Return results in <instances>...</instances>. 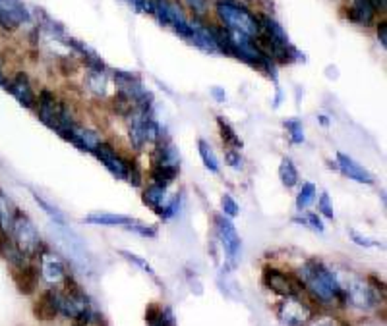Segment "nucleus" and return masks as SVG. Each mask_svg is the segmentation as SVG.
<instances>
[{
	"instance_id": "nucleus-37",
	"label": "nucleus",
	"mask_w": 387,
	"mask_h": 326,
	"mask_svg": "<svg viewBox=\"0 0 387 326\" xmlns=\"http://www.w3.org/2000/svg\"><path fill=\"white\" fill-rule=\"evenodd\" d=\"M221 208H223V215L229 218H236L238 217V213H240V208H238V203L232 199L231 195H223L221 197Z\"/></svg>"
},
{
	"instance_id": "nucleus-12",
	"label": "nucleus",
	"mask_w": 387,
	"mask_h": 326,
	"mask_svg": "<svg viewBox=\"0 0 387 326\" xmlns=\"http://www.w3.org/2000/svg\"><path fill=\"white\" fill-rule=\"evenodd\" d=\"M39 262H41V276L47 284L51 286H60L64 284L68 276L66 264L62 261V257L51 249H45L41 255H39Z\"/></svg>"
},
{
	"instance_id": "nucleus-14",
	"label": "nucleus",
	"mask_w": 387,
	"mask_h": 326,
	"mask_svg": "<svg viewBox=\"0 0 387 326\" xmlns=\"http://www.w3.org/2000/svg\"><path fill=\"white\" fill-rule=\"evenodd\" d=\"M4 89H6L22 107H25V109H35L37 95H35L34 87H32L29 76H27L25 72H18V74H14L10 79H6Z\"/></svg>"
},
{
	"instance_id": "nucleus-40",
	"label": "nucleus",
	"mask_w": 387,
	"mask_h": 326,
	"mask_svg": "<svg viewBox=\"0 0 387 326\" xmlns=\"http://www.w3.org/2000/svg\"><path fill=\"white\" fill-rule=\"evenodd\" d=\"M126 180L134 185V187H140L142 182H144V176H142V170L138 168L136 163H128V172H126Z\"/></svg>"
},
{
	"instance_id": "nucleus-46",
	"label": "nucleus",
	"mask_w": 387,
	"mask_h": 326,
	"mask_svg": "<svg viewBox=\"0 0 387 326\" xmlns=\"http://www.w3.org/2000/svg\"><path fill=\"white\" fill-rule=\"evenodd\" d=\"M368 2L376 8V12H386L387 0H368Z\"/></svg>"
},
{
	"instance_id": "nucleus-19",
	"label": "nucleus",
	"mask_w": 387,
	"mask_h": 326,
	"mask_svg": "<svg viewBox=\"0 0 387 326\" xmlns=\"http://www.w3.org/2000/svg\"><path fill=\"white\" fill-rule=\"evenodd\" d=\"M12 274H14V280H16V286L22 294L29 295L34 294L37 290V282H39V272L35 269L32 262L23 264V267H18V269H12Z\"/></svg>"
},
{
	"instance_id": "nucleus-10",
	"label": "nucleus",
	"mask_w": 387,
	"mask_h": 326,
	"mask_svg": "<svg viewBox=\"0 0 387 326\" xmlns=\"http://www.w3.org/2000/svg\"><path fill=\"white\" fill-rule=\"evenodd\" d=\"M264 284L273 294L281 295V297H299L300 292L304 290L299 278L279 271V269H271V267L264 269Z\"/></svg>"
},
{
	"instance_id": "nucleus-33",
	"label": "nucleus",
	"mask_w": 387,
	"mask_h": 326,
	"mask_svg": "<svg viewBox=\"0 0 387 326\" xmlns=\"http://www.w3.org/2000/svg\"><path fill=\"white\" fill-rule=\"evenodd\" d=\"M184 4L188 6V10L196 16V18H203L210 12L211 0H184Z\"/></svg>"
},
{
	"instance_id": "nucleus-25",
	"label": "nucleus",
	"mask_w": 387,
	"mask_h": 326,
	"mask_svg": "<svg viewBox=\"0 0 387 326\" xmlns=\"http://www.w3.org/2000/svg\"><path fill=\"white\" fill-rule=\"evenodd\" d=\"M279 180H281V184L285 185L287 189H292V187L299 185V170H297V166H295V163L288 157L281 159V164H279Z\"/></svg>"
},
{
	"instance_id": "nucleus-31",
	"label": "nucleus",
	"mask_w": 387,
	"mask_h": 326,
	"mask_svg": "<svg viewBox=\"0 0 387 326\" xmlns=\"http://www.w3.org/2000/svg\"><path fill=\"white\" fill-rule=\"evenodd\" d=\"M285 130L288 133V139L292 145H302L304 143V128H302V124H300V120L297 118H290V120H285Z\"/></svg>"
},
{
	"instance_id": "nucleus-7",
	"label": "nucleus",
	"mask_w": 387,
	"mask_h": 326,
	"mask_svg": "<svg viewBox=\"0 0 387 326\" xmlns=\"http://www.w3.org/2000/svg\"><path fill=\"white\" fill-rule=\"evenodd\" d=\"M51 234H53L56 247L62 251L68 259L74 262L76 267H79L82 271H88L91 262H89L88 251H86V245L82 243V239L77 238L76 234L68 232V230L64 228V226H60V224L53 226V228H51Z\"/></svg>"
},
{
	"instance_id": "nucleus-13",
	"label": "nucleus",
	"mask_w": 387,
	"mask_h": 326,
	"mask_svg": "<svg viewBox=\"0 0 387 326\" xmlns=\"http://www.w3.org/2000/svg\"><path fill=\"white\" fill-rule=\"evenodd\" d=\"M58 135L64 137L68 143H72V145L77 147V149L88 152H95L97 151V147L103 143V139H101V135L97 131L91 130V128L77 126V124H72L70 128H66L64 131H60Z\"/></svg>"
},
{
	"instance_id": "nucleus-36",
	"label": "nucleus",
	"mask_w": 387,
	"mask_h": 326,
	"mask_svg": "<svg viewBox=\"0 0 387 326\" xmlns=\"http://www.w3.org/2000/svg\"><path fill=\"white\" fill-rule=\"evenodd\" d=\"M295 222H300V224H304V226H310L312 230H316V232H320L323 234V222H321V218L316 215V213H306L302 218H295Z\"/></svg>"
},
{
	"instance_id": "nucleus-41",
	"label": "nucleus",
	"mask_w": 387,
	"mask_h": 326,
	"mask_svg": "<svg viewBox=\"0 0 387 326\" xmlns=\"http://www.w3.org/2000/svg\"><path fill=\"white\" fill-rule=\"evenodd\" d=\"M318 210H320L321 215L325 218H329L333 220L335 218V213H333V207H332V199L327 193H321L320 195V201H318Z\"/></svg>"
},
{
	"instance_id": "nucleus-20",
	"label": "nucleus",
	"mask_w": 387,
	"mask_h": 326,
	"mask_svg": "<svg viewBox=\"0 0 387 326\" xmlns=\"http://www.w3.org/2000/svg\"><path fill=\"white\" fill-rule=\"evenodd\" d=\"M151 164H161V166H180V152L171 141H159L155 145V151L151 154Z\"/></svg>"
},
{
	"instance_id": "nucleus-8",
	"label": "nucleus",
	"mask_w": 387,
	"mask_h": 326,
	"mask_svg": "<svg viewBox=\"0 0 387 326\" xmlns=\"http://www.w3.org/2000/svg\"><path fill=\"white\" fill-rule=\"evenodd\" d=\"M213 224H215V234H217V239L221 241L227 259L232 267H236V262L240 259V253H242V239L234 228L232 220L225 215H215Z\"/></svg>"
},
{
	"instance_id": "nucleus-6",
	"label": "nucleus",
	"mask_w": 387,
	"mask_h": 326,
	"mask_svg": "<svg viewBox=\"0 0 387 326\" xmlns=\"http://www.w3.org/2000/svg\"><path fill=\"white\" fill-rule=\"evenodd\" d=\"M343 290L345 295H347V301H351V305L360 309V311H370L382 301V295H379V290L376 286L364 280V278H360V276H351Z\"/></svg>"
},
{
	"instance_id": "nucleus-26",
	"label": "nucleus",
	"mask_w": 387,
	"mask_h": 326,
	"mask_svg": "<svg viewBox=\"0 0 387 326\" xmlns=\"http://www.w3.org/2000/svg\"><path fill=\"white\" fill-rule=\"evenodd\" d=\"M217 126H219V133H221L223 143H225L229 149H242V139L238 137V133L232 128L229 120L219 116V118H217Z\"/></svg>"
},
{
	"instance_id": "nucleus-44",
	"label": "nucleus",
	"mask_w": 387,
	"mask_h": 326,
	"mask_svg": "<svg viewBox=\"0 0 387 326\" xmlns=\"http://www.w3.org/2000/svg\"><path fill=\"white\" fill-rule=\"evenodd\" d=\"M377 41H379L382 46L386 49L387 46V22L386 20L377 22Z\"/></svg>"
},
{
	"instance_id": "nucleus-15",
	"label": "nucleus",
	"mask_w": 387,
	"mask_h": 326,
	"mask_svg": "<svg viewBox=\"0 0 387 326\" xmlns=\"http://www.w3.org/2000/svg\"><path fill=\"white\" fill-rule=\"evenodd\" d=\"M97 159H99L101 163L105 164V168L111 172L114 178H118V180H126V172H128V161H124L118 152L112 149V145L109 143H101L99 147H97V151L93 152Z\"/></svg>"
},
{
	"instance_id": "nucleus-28",
	"label": "nucleus",
	"mask_w": 387,
	"mask_h": 326,
	"mask_svg": "<svg viewBox=\"0 0 387 326\" xmlns=\"http://www.w3.org/2000/svg\"><path fill=\"white\" fill-rule=\"evenodd\" d=\"M198 151H199V157H201V163H203V166H205L210 172H213V174H219L221 166H219V161H217L215 151L211 149L210 143L205 141V139H199Z\"/></svg>"
},
{
	"instance_id": "nucleus-9",
	"label": "nucleus",
	"mask_w": 387,
	"mask_h": 326,
	"mask_svg": "<svg viewBox=\"0 0 387 326\" xmlns=\"http://www.w3.org/2000/svg\"><path fill=\"white\" fill-rule=\"evenodd\" d=\"M29 22H32V14L22 0H0V29L2 31H18Z\"/></svg>"
},
{
	"instance_id": "nucleus-2",
	"label": "nucleus",
	"mask_w": 387,
	"mask_h": 326,
	"mask_svg": "<svg viewBox=\"0 0 387 326\" xmlns=\"http://www.w3.org/2000/svg\"><path fill=\"white\" fill-rule=\"evenodd\" d=\"M215 16L227 31L244 33L248 37H258L260 23L258 14L234 0H217L215 2Z\"/></svg>"
},
{
	"instance_id": "nucleus-32",
	"label": "nucleus",
	"mask_w": 387,
	"mask_h": 326,
	"mask_svg": "<svg viewBox=\"0 0 387 326\" xmlns=\"http://www.w3.org/2000/svg\"><path fill=\"white\" fill-rule=\"evenodd\" d=\"M34 199H35V203H37L39 207L43 208L45 213H47L49 217L53 218L56 224H60V226H64V224H66V220H64V213H62L60 208L55 207V205H51V203H47L43 197H39L37 193H34Z\"/></svg>"
},
{
	"instance_id": "nucleus-1",
	"label": "nucleus",
	"mask_w": 387,
	"mask_h": 326,
	"mask_svg": "<svg viewBox=\"0 0 387 326\" xmlns=\"http://www.w3.org/2000/svg\"><path fill=\"white\" fill-rule=\"evenodd\" d=\"M299 280L308 294L320 303L347 301V295L337 274L318 259L308 261L299 272Z\"/></svg>"
},
{
	"instance_id": "nucleus-16",
	"label": "nucleus",
	"mask_w": 387,
	"mask_h": 326,
	"mask_svg": "<svg viewBox=\"0 0 387 326\" xmlns=\"http://www.w3.org/2000/svg\"><path fill=\"white\" fill-rule=\"evenodd\" d=\"M34 313L39 321H55L60 315V290H47L39 295Z\"/></svg>"
},
{
	"instance_id": "nucleus-18",
	"label": "nucleus",
	"mask_w": 387,
	"mask_h": 326,
	"mask_svg": "<svg viewBox=\"0 0 387 326\" xmlns=\"http://www.w3.org/2000/svg\"><path fill=\"white\" fill-rule=\"evenodd\" d=\"M376 8H374L368 0H353V2L347 6V20L356 23V25L370 27L372 23L376 22Z\"/></svg>"
},
{
	"instance_id": "nucleus-42",
	"label": "nucleus",
	"mask_w": 387,
	"mask_h": 326,
	"mask_svg": "<svg viewBox=\"0 0 387 326\" xmlns=\"http://www.w3.org/2000/svg\"><path fill=\"white\" fill-rule=\"evenodd\" d=\"M128 2L132 4L134 10L147 12V14L153 12V0H128Z\"/></svg>"
},
{
	"instance_id": "nucleus-35",
	"label": "nucleus",
	"mask_w": 387,
	"mask_h": 326,
	"mask_svg": "<svg viewBox=\"0 0 387 326\" xmlns=\"http://www.w3.org/2000/svg\"><path fill=\"white\" fill-rule=\"evenodd\" d=\"M121 255L128 262H132L134 267H138L140 271H144V272H147V274H151V276H155V272H153V269H151V264L145 261V259H142V257H138V255H134V253H130V251H121Z\"/></svg>"
},
{
	"instance_id": "nucleus-3",
	"label": "nucleus",
	"mask_w": 387,
	"mask_h": 326,
	"mask_svg": "<svg viewBox=\"0 0 387 326\" xmlns=\"http://www.w3.org/2000/svg\"><path fill=\"white\" fill-rule=\"evenodd\" d=\"M35 112H37V118L41 120L47 128H51L56 133H60V131L70 128L72 124H76L74 116H72V110L68 109L66 103L58 100L55 93L49 91V89H43L37 95Z\"/></svg>"
},
{
	"instance_id": "nucleus-47",
	"label": "nucleus",
	"mask_w": 387,
	"mask_h": 326,
	"mask_svg": "<svg viewBox=\"0 0 387 326\" xmlns=\"http://www.w3.org/2000/svg\"><path fill=\"white\" fill-rule=\"evenodd\" d=\"M211 91H213V93H215V95H219V97H215L217 98V100H219V103H225V100H227V93H225V91H221V89H211Z\"/></svg>"
},
{
	"instance_id": "nucleus-21",
	"label": "nucleus",
	"mask_w": 387,
	"mask_h": 326,
	"mask_svg": "<svg viewBox=\"0 0 387 326\" xmlns=\"http://www.w3.org/2000/svg\"><path fill=\"white\" fill-rule=\"evenodd\" d=\"M145 321H147V326H177V318L173 315V309L161 307L157 303H151L147 307Z\"/></svg>"
},
{
	"instance_id": "nucleus-45",
	"label": "nucleus",
	"mask_w": 387,
	"mask_h": 326,
	"mask_svg": "<svg viewBox=\"0 0 387 326\" xmlns=\"http://www.w3.org/2000/svg\"><path fill=\"white\" fill-rule=\"evenodd\" d=\"M314 326H343L341 321H335L332 316H321L320 321H316V325Z\"/></svg>"
},
{
	"instance_id": "nucleus-27",
	"label": "nucleus",
	"mask_w": 387,
	"mask_h": 326,
	"mask_svg": "<svg viewBox=\"0 0 387 326\" xmlns=\"http://www.w3.org/2000/svg\"><path fill=\"white\" fill-rule=\"evenodd\" d=\"M149 176H151V182H153V184L166 185V187H168V184H173L178 178V168L161 166V164H151Z\"/></svg>"
},
{
	"instance_id": "nucleus-34",
	"label": "nucleus",
	"mask_w": 387,
	"mask_h": 326,
	"mask_svg": "<svg viewBox=\"0 0 387 326\" xmlns=\"http://www.w3.org/2000/svg\"><path fill=\"white\" fill-rule=\"evenodd\" d=\"M178 207H180V199L173 197V199H166V203L161 207V210L157 213L163 220H171L178 215Z\"/></svg>"
},
{
	"instance_id": "nucleus-38",
	"label": "nucleus",
	"mask_w": 387,
	"mask_h": 326,
	"mask_svg": "<svg viewBox=\"0 0 387 326\" xmlns=\"http://www.w3.org/2000/svg\"><path fill=\"white\" fill-rule=\"evenodd\" d=\"M225 163L229 164L231 168H234V170H242L244 168L242 154H240L238 149H227L225 151Z\"/></svg>"
},
{
	"instance_id": "nucleus-23",
	"label": "nucleus",
	"mask_w": 387,
	"mask_h": 326,
	"mask_svg": "<svg viewBox=\"0 0 387 326\" xmlns=\"http://www.w3.org/2000/svg\"><path fill=\"white\" fill-rule=\"evenodd\" d=\"M142 199H144L145 207H149L155 213H159L161 207L166 203L168 199V193H166V185H159V184H149L142 191Z\"/></svg>"
},
{
	"instance_id": "nucleus-29",
	"label": "nucleus",
	"mask_w": 387,
	"mask_h": 326,
	"mask_svg": "<svg viewBox=\"0 0 387 326\" xmlns=\"http://www.w3.org/2000/svg\"><path fill=\"white\" fill-rule=\"evenodd\" d=\"M316 195H318V187L312 184V182H302L299 195H297V208L299 210H306L310 205H314Z\"/></svg>"
},
{
	"instance_id": "nucleus-4",
	"label": "nucleus",
	"mask_w": 387,
	"mask_h": 326,
	"mask_svg": "<svg viewBox=\"0 0 387 326\" xmlns=\"http://www.w3.org/2000/svg\"><path fill=\"white\" fill-rule=\"evenodd\" d=\"M10 238L14 239L16 247L22 251L25 257H39L47 247H45L43 239L39 230L32 222V218L27 217L25 213L18 210L16 218H14V224H12Z\"/></svg>"
},
{
	"instance_id": "nucleus-17",
	"label": "nucleus",
	"mask_w": 387,
	"mask_h": 326,
	"mask_svg": "<svg viewBox=\"0 0 387 326\" xmlns=\"http://www.w3.org/2000/svg\"><path fill=\"white\" fill-rule=\"evenodd\" d=\"M337 168H339L347 178H351V180L358 182V184H374V176L370 174L364 166H360L354 159H351L349 154H345V152H337Z\"/></svg>"
},
{
	"instance_id": "nucleus-50",
	"label": "nucleus",
	"mask_w": 387,
	"mask_h": 326,
	"mask_svg": "<svg viewBox=\"0 0 387 326\" xmlns=\"http://www.w3.org/2000/svg\"><path fill=\"white\" fill-rule=\"evenodd\" d=\"M246 2H252V0H246Z\"/></svg>"
},
{
	"instance_id": "nucleus-5",
	"label": "nucleus",
	"mask_w": 387,
	"mask_h": 326,
	"mask_svg": "<svg viewBox=\"0 0 387 326\" xmlns=\"http://www.w3.org/2000/svg\"><path fill=\"white\" fill-rule=\"evenodd\" d=\"M64 284H66V288L60 290V313L76 323L88 325L93 315L88 294L70 276H66Z\"/></svg>"
},
{
	"instance_id": "nucleus-30",
	"label": "nucleus",
	"mask_w": 387,
	"mask_h": 326,
	"mask_svg": "<svg viewBox=\"0 0 387 326\" xmlns=\"http://www.w3.org/2000/svg\"><path fill=\"white\" fill-rule=\"evenodd\" d=\"M88 87L93 95L103 97V95L107 93V77H105V72H95V70H91L88 76Z\"/></svg>"
},
{
	"instance_id": "nucleus-49",
	"label": "nucleus",
	"mask_w": 387,
	"mask_h": 326,
	"mask_svg": "<svg viewBox=\"0 0 387 326\" xmlns=\"http://www.w3.org/2000/svg\"><path fill=\"white\" fill-rule=\"evenodd\" d=\"M74 326H84V325H82V323H79V325H74Z\"/></svg>"
},
{
	"instance_id": "nucleus-11",
	"label": "nucleus",
	"mask_w": 387,
	"mask_h": 326,
	"mask_svg": "<svg viewBox=\"0 0 387 326\" xmlns=\"http://www.w3.org/2000/svg\"><path fill=\"white\" fill-rule=\"evenodd\" d=\"M277 315L285 326H306L312 321L314 313L310 305L300 301L299 297H285L277 309Z\"/></svg>"
},
{
	"instance_id": "nucleus-48",
	"label": "nucleus",
	"mask_w": 387,
	"mask_h": 326,
	"mask_svg": "<svg viewBox=\"0 0 387 326\" xmlns=\"http://www.w3.org/2000/svg\"><path fill=\"white\" fill-rule=\"evenodd\" d=\"M6 83V77H4V72H2V60H0V85Z\"/></svg>"
},
{
	"instance_id": "nucleus-39",
	"label": "nucleus",
	"mask_w": 387,
	"mask_h": 326,
	"mask_svg": "<svg viewBox=\"0 0 387 326\" xmlns=\"http://www.w3.org/2000/svg\"><path fill=\"white\" fill-rule=\"evenodd\" d=\"M126 228L134 232V234H138V236H142V238H155L157 236V226H145V224H140L138 220L130 226H126Z\"/></svg>"
},
{
	"instance_id": "nucleus-22",
	"label": "nucleus",
	"mask_w": 387,
	"mask_h": 326,
	"mask_svg": "<svg viewBox=\"0 0 387 326\" xmlns=\"http://www.w3.org/2000/svg\"><path fill=\"white\" fill-rule=\"evenodd\" d=\"M86 224H95V226H130L136 220L124 215H112V213H91L84 217Z\"/></svg>"
},
{
	"instance_id": "nucleus-24",
	"label": "nucleus",
	"mask_w": 387,
	"mask_h": 326,
	"mask_svg": "<svg viewBox=\"0 0 387 326\" xmlns=\"http://www.w3.org/2000/svg\"><path fill=\"white\" fill-rule=\"evenodd\" d=\"M16 213H18V208L12 203L10 197L0 189V230L4 234H8V236H10L12 232V224H14Z\"/></svg>"
},
{
	"instance_id": "nucleus-43",
	"label": "nucleus",
	"mask_w": 387,
	"mask_h": 326,
	"mask_svg": "<svg viewBox=\"0 0 387 326\" xmlns=\"http://www.w3.org/2000/svg\"><path fill=\"white\" fill-rule=\"evenodd\" d=\"M351 238H353L354 243H356V245H360V247H377V245H379V243L374 241V239L362 238V236H360V234H356V232H351Z\"/></svg>"
}]
</instances>
